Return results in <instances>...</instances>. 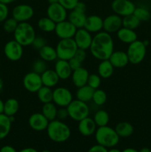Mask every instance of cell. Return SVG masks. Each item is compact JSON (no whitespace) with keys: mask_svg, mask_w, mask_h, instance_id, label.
I'll list each match as a JSON object with an SVG mask.
<instances>
[{"mask_svg":"<svg viewBox=\"0 0 151 152\" xmlns=\"http://www.w3.org/2000/svg\"><path fill=\"white\" fill-rule=\"evenodd\" d=\"M41 152H51L50 151V150H47V149H44L43 150V151H41Z\"/></svg>","mask_w":151,"mask_h":152,"instance_id":"59","label":"cell"},{"mask_svg":"<svg viewBox=\"0 0 151 152\" xmlns=\"http://www.w3.org/2000/svg\"><path fill=\"white\" fill-rule=\"evenodd\" d=\"M57 105H56V104L53 102L43 104L41 113L49 121L56 120L57 117Z\"/></svg>","mask_w":151,"mask_h":152,"instance_id":"32","label":"cell"},{"mask_svg":"<svg viewBox=\"0 0 151 152\" xmlns=\"http://www.w3.org/2000/svg\"><path fill=\"white\" fill-rule=\"evenodd\" d=\"M54 71L60 80H66L71 77L73 70L71 69L68 61L57 59L54 65Z\"/></svg>","mask_w":151,"mask_h":152,"instance_id":"20","label":"cell"},{"mask_svg":"<svg viewBox=\"0 0 151 152\" xmlns=\"http://www.w3.org/2000/svg\"><path fill=\"white\" fill-rule=\"evenodd\" d=\"M139 152H151V150L149 148H147V147H144V148H141L139 151Z\"/></svg>","mask_w":151,"mask_h":152,"instance_id":"55","label":"cell"},{"mask_svg":"<svg viewBox=\"0 0 151 152\" xmlns=\"http://www.w3.org/2000/svg\"><path fill=\"white\" fill-rule=\"evenodd\" d=\"M18 152H38L36 148H32V147H28V148H22V150H20Z\"/></svg>","mask_w":151,"mask_h":152,"instance_id":"51","label":"cell"},{"mask_svg":"<svg viewBox=\"0 0 151 152\" xmlns=\"http://www.w3.org/2000/svg\"><path fill=\"white\" fill-rule=\"evenodd\" d=\"M41 78L43 86L51 88L56 86L60 80L54 69H47L41 74Z\"/></svg>","mask_w":151,"mask_h":152,"instance_id":"24","label":"cell"},{"mask_svg":"<svg viewBox=\"0 0 151 152\" xmlns=\"http://www.w3.org/2000/svg\"><path fill=\"white\" fill-rule=\"evenodd\" d=\"M84 28L91 34H97L103 30V19L97 15L87 16Z\"/></svg>","mask_w":151,"mask_h":152,"instance_id":"18","label":"cell"},{"mask_svg":"<svg viewBox=\"0 0 151 152\" xmlns=\"http://www.w3.org/2000/svg\"><path fill=\"white\" fill-rule=\"evenodd\" d=\"M121 152H139L138 150L135 149V148H125V149L123 150Z\"/></svg>","mask_w":151,"mask_h":152,"instance_id":"52","label":"cell"},{"mask_svg":"<svg viewBox=\"0 0 151 152\" xmlns=\"http://www.w3.org/2000/svg\"><path fill=\"white\" fill-rule=\"evenodd\" d=\"M9 9L7 4L0 2V23L4 22L8 17Z\"/></svg>","mask_w":151,"mask_h":152,"instance_id":"44","label":"cell"},{"mask_svg":"<svg viewBox=\"0 0 151 152\" xmlns=\"http://www.w3.org/2000/svg\"><path fill=\"white\" fill-rule=\"evenodd\" d=\"M19 109V103L14 98H10L4 102V113L8 117H13Z\"/></svg>","mask_w":151,"mask_h":152,"instance_id":"31","label":"cell"},{"mask_svg":"<svg viewBox=\"0 0 151 152\" xmlns=\"http://www.w3.org/2000/svg\"><path fill=\"white\" fill-rule=\"evenodd\" d=\"M0 152H18L16 148H13L11 145H6L0 148Z\"/></svg>","mask_w":151,"mask_h":152,"instance_id":"50","label":"cell"},{"mask_svg":"<svg viewBox=\"0 0 151 152\" xmlns=\"http://www.w3.org/2000/svg\"><path fill=\"white\" fill-rule=\"evenodd\" d=\"M4 53L6 58L12 62H16L23 56V46L16 40H10L4 47Z\"/></svg>","mask_w":151,"mask_h":152,"instance_id":"10","label":"cell"},{"mask_svg":"<svg viewBox=\"0 0 151 152\" xmlns=\"http://www.w3.org/2000/svg\"><path fill=\"white\" fill-rule=\"evenodd\" d=\"M73 10H76V11L80 12V13H86V10H87V5L85 4V3L82 2V1H79L77 3L76 6L75 7V8Z\"/></svg>","mask_w":151,"mask_h":152,"instance_id":"49","label":"cell"},{"mask_svg":"<svg viewBox=\"0 0 151 152\" xmlns=\"http://www.w3.org/2000/svg\"><path fill=\"white\" fill-rule=\"evenodd\" d=\"M73 100V94L65 87H58L53 90V102L59 107L67 108Z\"/></svg>","mask_w":151,"mask_h":152,"instance_id":"8","label":"cell"},{"mask_svg":"<svg viewBox=\"0 0 151 152\" xmlns=\"http://www.w3.org/2000/svg\"><path fill=\"white\" fill-rule=\"evenodd\" d=\"M133 15L140 21L142 22H146L150 19V12L147 10V8L144 7H136L134 12H133Z\"/></svg>","mask_w":151,"mask_h":152,"instance_id":"38","label":"cell"},{"mask_svg":"<svg viewBox=\"0 0 151 152\" xmlns=\"http://www.w3.org/2000/svg\"><path fill=\"white\" fill-rule=\"evenodd\" d=\"M116 34L118 40L125 44L130 45L138 39L137 34L135 32L134 30L129 29L124 27H121L117 31Z\"/></svg>","mask_w":151,"mask_h":152,"instance_id":"23","label":"cell"},{"mask_svg":"<svg viewBox=\"0 0 151 152\" xmlns=\"http://www.w3.org/2000/svg\"><path fill=\"white\" fill-rule=\"evenodd\" d=\"M18 25H19V22L14 18H7L3 23V28H4V31L5 32L9 33V34H10V33L13 34L15 30L17 28Z\"/></svg>","mask_w":151,"mask_h":152,"instance_id":"39","label":"cell"},{"mask_svg":"<svg viewBox=\"0 0 151 152\" xmlns=\"http://www.w3.org/2000/svg\"><path fill=\"white\" fill-rule=\"evenodd\" d=\"M68 62H69L70 66L71 69H72L73 71H74V70L77 69V68H80V67L82 66V65H81L82 62H81L79 60H78L77 59H76L75 57H73L72 59H70V60L68 61Z\"/></svg>","mask_w":151,"mask_h":152,"instance_id":"47","label":"cell"},{"mask_svg":"<svg viewBox=\"0 0 151 152\" xmlns=\"http://www.w3.org/2000/svg\"><path fill=\"white\" fill-rule=\"evenodd\" d=\"M119 137H129L133 134L134 128L129 122H120L114 128Z\"/></svg>","mask_w":151,"mask_h":152,"instance_id":"28","label":"cell"},{"mask_svg":"<svg viewBox=\"0 0 151 152\" xmlns=\"http://www.w3.org/2000/svg\"><path fill=\"white\" fill-rule=\"evenodd\" d=\"M89 50L92 56L98 60L109 59L114 51V42L111 34L104 31L95 34Z\"/></svg>","mask_w":151,"mask_h":152,"instance_id":"1","label":"cell"},{"mask_svg":"<svg viewBox=\"0 0 151 152\" xmlns=\"http://www.w3.org/2000/svg\"><path fill=\"white\" fill-rule=\"evenodd\" d=\"M114 67L109 59L102 60L98 66V74L101 78L108 79L112 77L114 72Z\"/></svg>","mask_w":151,"mask_h":152,"instance_id":"25","label":"cell"},{"mask_svg":"<svg viewBox=\"0 0 151 152\" xmlns=\"http://www.w3.org/2000/svg\"><path fill=\"white\" fill-rule=\"evenodd\" d=\"M56 25V22H53L52 19H50L47 16L41 18V19H38V22H37V26H38V29L45 33L54 32Z\"/></svg>","mask_w":151,"mask_h":152,"instance_id":"33","label":"cell"},{"mask_svg":"<svg viewBox=\"0 0 151 152\" xmlns=\"http://www.w3.org/2000/svg\"><path fill=\"white\" fill-rule=\"evenodd\" d=\"M38 54L41 59L47 62L56 61L58 59L56 48L48 45H46L40 50H38Z\"/></svg>","mask_w":151,"mask_h":152,"instance_id":"27","label":"cell"},{"mask_svg":"<svg viewBox=\"0 0 151 152\" xmlns=\"http://www.w3.org/2000/svg\"><path fill=\"white\" fill-rule=\"evenodd\" d=\"M101 83H102V78L99 74H91L89 75L87 85L90 86V88L96 90L100 87Z\"/></svg>","mask_w":151,"mask_h":152,"instance_id":"41","label":"cell"},{"mask_svg":"<svg viewBox=\"0 0 151 152\" xmlns=\"http://www.w3.org/2000/svg\"><path fill=\"white\" fill-rule=\"evenodd\" d=\"M94 134L97 144L107 148H113L119 142L120 137L115 129L108 126L98 127Z\"/></svg>","mask_w":151,"mask_h":152,"instance_id":"3","label":"cell"},{"mask_svg":"<svg viewBox=\"0 0 151 152\" xmlns=\"http://www.w3.org/2000/svg\"><path fill=\"white\" fill-rule=\"evenodd\" d=\"M73 57H75L76 59L79 60L81 62H83L85 60L86 57H87V52H86V50L78 48V50H76L75 56Z\"/></svg>","mask_w":151,"mask_h":152,"instance_id":"46","label":"cell"},{"mask_svg":"<svg viewBox=\"0 0 151 152\" xmlns=\"http://www.w3.org/2000/svg\"><path fill=\"white\" fill-rule=\"evenodd\" d=\"M93 92H94V89L90 88L87 85H85L82 87L78 88L76 93V99L87 103V102L92 101Z\"/></svg>","mask_w":151,"mask_h":152,"instance_id":"29","label":"cell"},{"mask_svg":"<svg viewBox=\"0 0 151 152\" xmlns=\"http://www.w3.org/2000/svg\"><path fill=\"white\" fill-rule=\"evenodd\" d=\"M49 4H55V3L59 2V0H47Z\"/></svg>","mask_w":151,"mask_h":152,"instance_id":"58","label":"cell"},{"mask_svg":"<svg viewBox=\"0 0 151 152\" xmlns=\"http://www.w3.org/2000/svg\"><path fill=\"white\" fill-rule=\"evenodd\" d=\"M97 128L94 120L91 117H87L78 122V132L84 137H90L93 135L95 134Z\"/></svg>","mask_w":151,"mask_h":152,"instance_id":"19","label":"cell"},{"mask_svg":"<svg viewBox=\"0 0 151 152\" xmlns=\"http://www.w3.org/2000/svg\"><path fill=\"white\" fill-rule=\"evenodd\" d=\"M58 59L69 61L72 59L78 50L73 38L60 39L56 47Z\"/></svg>","mask_w":151,"mask_h":152,"instance_id":"5","label":"cell"},{"mask_svg":"<svg viewBox=\"0 0 151 152\" xmlns=\"http://www.w3.org/2000/svg\"><path fill=\"white\" fill-rule=\"evenodd\" d=\"M4 111V102L0 99V114H2Z\"/></svg>","mask_w":151,"mask_h":152,"instance_id":"54","label":"cell"},{"mask_svg":"<svg viewBox=\"0 0 151 152\" xmlns=\"http://www.w3.org/2000/svg\"><path fill=\"white\" fill-rule=\"evenodd\" d=\"M3 86H4V83H3V80L0 78V92L2 91Z\"/></svg>","mask_w":151,"mask_h":152,"instance_id":"57","label":"cell"},{"mask_svg":"<svg viewBox=\"0 0 151 152\" xmlns=\"http://www.w3.org/2000/svg\"><path fill=\"white\" fill-rule=\"evenodd\" d=\"M12 122L10 117L4 113L0 114V140H3L9 134Z\"/></svg>","mask_w":151,"mask_h":152,"instance_id":"30","label":"cell"},{"mask_svg":"<svg viewBox=\"0 0 151 152\" xmlns=\"http://www.w3.org/2000/svg\"><path fill=\"white\" fill-rule=\"evenodd\" d=\"M22 83L24 88L30 93H36L43 86L41 75L34 71L25 74Z\"/></svg>","mask_w":151,"mask_h":152,"instance_id":"11","label":"cell"},{"mask_svg":"<svg viewBox=\"0 0 151 152\" xmlns=\"http://www.w3.org/2000/svg\"><path fill=\"white\" fill-rule=\"evenodd\" d=\"M46 131L49 139L55 142H66L71 135L69 126L58 119L50 121Z\"/></svg>","mask_w":151,"mask_h":152,"instance_id":"2","label":"cell"},{"mask_svg":"<svg viewBox=\"0 0 151 152\" xmlns=\"http://www.w3.org/2000/svg\"><path fill=\"white\" fill-rule=\"evenodd\" d=\"M47 45V40L42 37H36V38L34 39L32 45L33 47L35 48L37 50H40L41 48H43L44 46H45Z\"/></svg>","mask_w":151,"mask_h":152,"instance_id":"43","label":"cell"},{"mask_svg":"<svg viewBox=\"0 0 151 152\" xmlns=\"http://www.w3.org/2000/svg\"><path fill=\"white\" fill-rule=\"evenodd\" d=\"M92 101H93V103H94L95 105H98V106L103 105L107 101L106 92H105V91L99 88L94 90L93 98H92Z\"/></svg>","mask_w":151,"mask_h":152,"instance_id":"37","label":"cell"},{"mask_svg":"<svg viewBox=\"0 0 151 152\" xmlns=\"http://www.w3.org/2000/svg\"><path fill=\"white\" fill-rule=\"evenodd\" d=\"M34 15V10L30 5L21 4L15 6L12 10V17L18 22H28L32 19Z\"/></svg>","mask_w":151,"mask_h":152,"instance_id":"12","label":"cell"},{"mask_svg":"<svg viewBox=\"0 0 151 152\" xmlns=\"http://www.w3.org/2000/svg\"><path fill=\"white\" fill-rule=\"evenodd\" d=\"M69 117L68 115V111L67 108H64V107H60L59 109H58L57 111V117L56 119L59 120H63Z\"/></svg>","mask_w":151,"mask_h":152,"instance_id":"45","label":"cell"},{"mask_svg":"<svg viewBox=\"0 0 151 152\" xmlns=\"http://www.w3.org/2000/svg\"><path fill=\"white\" fill-rule=\"evenodd\" d=\"M89 75L90 74H89L88 71L82 66L74 70L71 74V80H72L73 84L76 88H80L85 86L87 85Z\"/></svg>","mask_w":151,"mask_h":152,"instance_id":"21","label":"cell"},{"mask_svg":"<svg viewBox=\"0 0 151 152\" xmlns=\"http://www.w3.org/2000/svg\"><path fill=\"white\" fill-rule=\"evenodd\" d=\"M36 37L35 29L33 25L28 22H19L13 32L14 39L23 47L31 45Z\"/></svg>","mask_w":151,"mask_h":152,"instance_id":"4","label":"cell"},{"mask_svg":"<svg viewBox=\"0 0 151 152\" xmlns=\"http://www.w3.org/2000/svg\"><path fill=\"white\" fill-rule=\"evenodd\" d=\"M49 121L42 113H34L30 116L28 119V125L33 131L36 132H43L46 130L48 126Z\"/></svg>","mask_w":151,"mask_h":152,"instance_id":"17","label":"cell"},{"mask_svg":"<svg viewBox=\"0 0 151 152\" xmlns=\"http://www.w3.org/2000/svg\"><path fill=\"white\" fill-rule=\"evenodd\" d=\"M76 31L77 28L69 20L66 19L56 23L54 32L56 37H59L60 39H64L73 38Z\"/></svg>","mask_w":151,"mask_h":152,"instance_id":"13","label":"cell"},{"mask_svg":"<svg viewBox=\"0 0 151 152\" xmlns=\"http://www.w3.org/2000/svg\"><path fill=\"white\" fill-rule=\"evenodd\" d=\"M107 148L105 147L102 146L99 144H96V145L90 147L87 152H107Z\"/></svg>","mask_w":151,"mask_h":152,"instance_id":"48","label":"cell"},{"mask_svg":"<svg viewBox=\"0 0 151 152\" xmlns=\"http://www.w3.org/2000/svg\"><path fill=\"white\" fill-rule=\"evenodd\" d=\"M122 27V17L113 13L103 19V30L105 32L111 34L116 33Z\"/></svg>","mask_w":151,"mask_h":152,"instance_id":"16","label":"cell"},{"mask_svg":"<svg viewBox=\"0 0 151 152\" xmlns=\"http://www.w3.org/2000/svg\"><path fill=\"white\" fill-rule=\"evenodd\" d=\"M126 52L129 62L133 65H138L144 60L146 56L147 46L144 44L143 41L137 39L129 45Z\"/></svg>","mask_w":151,"mask_h":152,"instance_id":"7","label":"cell"},{"mask_svg":"<svg viewBox=\"0 0 151 152\" xmlns=\"http://www.w3.org/2000/svg\"><path fill=\"white\" fill-rule=\"evenodd\" d=\"M32 69L33 71H34V72L37 73V74L41 75L43 72H44V71L47 69V62H45V61H44L43 59H41V58L38 59H36V60L34 61V62L33 63Z\"/></svg>","mask_w":151,"mask_h":152,"instance_id":"40","label":"cell"},{"mask_svg":"<svg viewBox=\"0 0 151 152\" xmlns=\"http://www.w3.org/2000/svg\"><path fill=\"white\" fill-rule=\"evenodd\" d=\"M114 68H121L127 66L129 64V59L127 52L123 50H114L109 58Z\"/></svg>","mask_w":151,"mask_h":152,"instance_id":"22","label":"cell"},{"mask_svg":"<svg viewBox=\"0 0 151 152\" xmlns=\"http://www.w3.org/2000/svg\"><path fill=\"white\" fill-rule=\"evenodd\" d=\"M68 115L70 119L75 121L79 122L80 120L89 117L90 108L87 102H82L78 99H73L67 107Z\"/></svg>","mask_w":151,"mask_h":152,"instance_id":"6","label":"cell"},{"mask_svg":"<svg viewBox=\"0 0 151 152\" xmlns=\"http://www.w3.org/2000/svg\"><path fill=\"white\" fill-rule=\"evenodd\" d=\"M107 152H121L120 151L119 149L118 148H110L109 150H107Z\"/></svg>","mask_w":151,"mask_h":152,"instance_id":"56","label":"cell"},{"mask_svg":"<svg viewBox=\"0 0 151 152\" xmlns=\"http://www.w3.org/2000/svg\"><path fill=\"white\" fill-rule=\"evenodd\" d=\"M16 0H0V2L1 3H4L5 4H11V3L14 2L16 1Z\"/></svg>","mask_w":151,"mask_h":152,"instance_id":"53","label":"cell"},{"mask_svg":"<svg viewBox=\"0 0 151 152\" xmlns=\"http://www.w3.org/2000/svg\"><path fill=\"white\" fill-rule=\"evenodd\" d=\"M136 7L134 3L130 0H113L111 4L113 13L121 17L133 14Z\"/></svg>","mask_w":151,"mask_h":152,"instance_id":"9","label":"cell"},{"mask_svg":"<svg viewBox=\"0 0 151 152\" xmlns=\"http://www.w3.org/2000/svg\"><path fill=\"white\" fill-rule=\"evenodd\" d=\"M47 16L56 23L66 20L68 18V10L62 7L59 2L50 4L47 9Z\"/></svg>","mask_w":151,"mask_h":152,"instance_id":"14","label":"cell"},{"mask_svg":"<svg viewBox=\"0 0 151 152\" xmlns=\"http://www.w3.org/2000/svg\"><path fill=\"white\" fill-rule=\"evenodd\" d=\"M36 94L38 100L43 104L53 102V90L51 88L43 86Z\"/></svg>","mask_w":151,"mask_h":152,"instance_id":"35","label":"cell"},{"mask_svg":"<svg viewBox=\"0 0 151 152\" xmlns=\"http://www.w3.org/2000/svg\"><path fill=\"white\" fill-rule=\"evenodd\" d=\"M68 20L77 28H84V22H85L87 16L85 13H80V12L76 11L75 10H73L70 12L68 16Z\"/></svg>","mask_w":151,"mask_h":152,"instance_id":"26","label":"cell"},{"mask_svg":"<svg viewBox=\"0 0 151 152\" xmlns=\"http://www.w3.org/2000/svg\"><path fill=\"white\" fill-rule=\"evenodd\" d=\"M141 22L133 14L122 17V27L131 30H136L140 25Z\"/></svg>","mask_w":151,"mask_h":152,"instance_id":"36","label":"cell"},{"mask_svg":"<svg viewBox=\"0 0 151 152\" xmlns=\"http://www.w3.org/2000/svg\"><path fill=\"white\" fill-rule=\"evenodd\" d=\"M93 120L96 124L97 127L107 126L110 121L109 114L105 110H98L93 116Z\"/></svg>","mask_w":151,"mask_h":152,"instance_id":"34","label":"cell"},{"mask_svg":"<svg viewBox=\"0 0 151 152\" xmlns=\"http://www.w3.org/2000/svg\"><path fill=\"white\" fill-rule=\"evenodd\" d=\"M73 39L78 48L87 50L90 47L92 39H93V36H92L91 33L87 31L84 28H78L74 35Z\"/></svg>","mask_w":151,"mask_h":152,"instance_id":"15","label":"cell"},{"mask_svg":"<svg viewBox=\"0 0 151 152\" xmlns=\"http://www.w3.org/2000/svg\"><path fill=\"white\" fill-rule=\"evenodd\" d=\"M78 0H59V3L67 10H73L76 6Z\"/></svg>","mask_w":151,"mask_h":152,"instance_id":"42","label":"cell"}]
</instances>
